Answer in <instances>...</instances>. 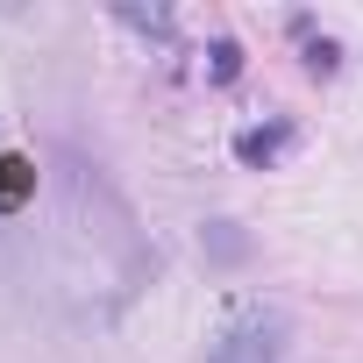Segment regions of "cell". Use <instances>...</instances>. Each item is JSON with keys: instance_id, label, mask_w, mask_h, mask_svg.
<instances>
[{"instance_id": "1", "label": "cell", "mask_w": 363, "mask_h": 363, "mask_svg": "<svg viewBox=\"0 0 363 363\" xmlns=\"http://www.w3.org/2000/svg\"><path fill=\"white\" fill-rule=\"evenodd\" d=\"M143 278H150V242L135 235V214L93 164L65 157L36 193L22 285L65 320H114L143 292Z\"/></svg>"}, {"instance_id": "2", "label": "cell", "mask_w": 363, "mask_h": 363, "mask_svg": "<svg viewBox=\"0 0 363 363\" xmlns=\"http://www.w3.org/2000/svg\"><path fill=\"white\" fill-rule=\"evenodd\" d=\"M278 349H285V313L278 306H242L221 328V342L207 349V363H278Z\"/></svg>"}, {"instance_id": "3", "label": "cell", "mask_w": 363, "mask_h": 363, "mask_svg": "<svg viewBox=\"0 0 363 363\" xmlns=\"http://www.w3.org/2000/svg\"><path fill=\"white\" fill-rule=\"evenodd\" d=\"M36 193H43V171H36L29 157H0V214L36 207Z\"/></svg>"}, {"instance_id": "4", "label": "cell", "mask_w": 363, "mask_h": 363, "mask_svg": "<svg viewBox=\"0 0 363 363\" xmlns=\"http://www.w3.org/2000/svg\"><path fill=\"white\" fill-rule=\"evenodd\" d=\"M278 143H285V128H250V135H242V143H235V150H242V157H250V164H264V157H271V150H278Z\"/></svg>"}]
</instances>
